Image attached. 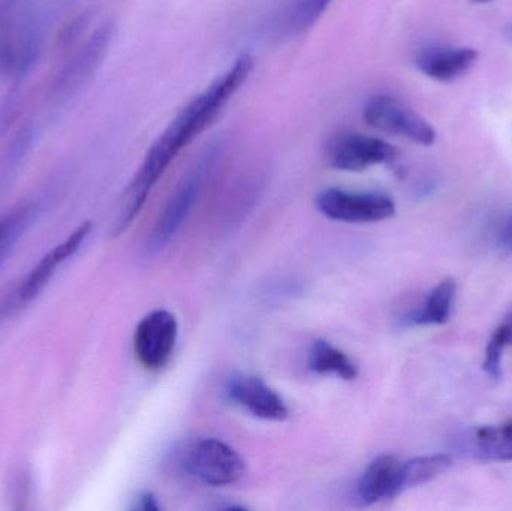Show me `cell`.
<instances>
[{
    "instance_id": "12",
    "label": "cell",
    "mask_w": 512,
    "mask_h": 511,
    "mask_svg": "<svg viewBox=\"0 0 512 511\" xmlns=\"http://www.w3.org/2000/svg\"><path fill=\"white\" fill-rule=\"evenodd\" d=\"M478 53L471 47L433 45L423 48L415 57L418 71L439 83H453L465 77L477 65Z\"/></svg>"
},
{
    "instance_id": "10",
    "label": "cell",
    "mask_w": 512,
    "mask_h": 511,
    "mask_svg": "<svg viewBox=\"0 0 512 511\" xmlns=\"http://www.w3.org/2000/svg\"><path fill=\"white\" fill-rule=\"evenodd\" d=\"M179 324L171 312L158 309L143 318L135 329L134 351L138 362L158 371L170 362L176 348Z\"/></svg>"
},
{
    "instance_id": "14",
    "label": "cell",
    "mask_w": 512,
    "mask_h": 511,
    "mask_svg": "<svg viewBox=\"0 0 512 511\" xmlns=\"http://www.w3.org/2000/svg\"><path fill=\"white\" fill-rule=\"evenodd\" d=\"M333 0H286L273 21L276 38H292L312 29Z\"/></svg>"
},
{
    "instance_id": "5",
    "label": "cell",
    "mask_w": 512,
    "mask_h": 511,
    "mask_svg": "<svg viewBox=\"0 0 512 511\" xmlns=\"http://www.w3.org/2000/svg\"><path fill=\"white\" fill-rule=\"evenodd\" d=\"M186 474L207 486H230L245 476L242 456L218 438H203L189 446L182 459Z\"/></svg>"
},
{
    "instance_id": "4",
    "label": "cell",
    "mask_w": 512,
    "mask_h": 511,
    "mask_svg": "<svg viewBox=\"0 0 512 511\" xmlns=\"http://www.w3.org/2000/svg\"><path fill=\"white\" fill-rule=\"evenodd\" d=\"M0 21V72L18 74L36 59L42 42V26L35 9L23 8L18 3H5Z\"/></svg>"
},
{
    "instance_id": "8",
    "label": "cell",
    "mask_w": 512,
    "mask_h": 511,
    "mask_svg": "<svg viewBox=\"0 0 512 511\" xmlns=\"http://www.w3.org/2000/svg\"><path fill=\"white\" fill-rule=\"evenodd\" d=\"M399 158V150L382 138L360 132L336 135L327 147V162L340 171H364L375 165L391 164Z\"/></svg>"
},
{
    "instance_id": "1",
    "label": "cell",
    "mask_w": 512,
    "mask_h": 511,
    "mask_svg": "<svg viewBox=\"0 0 512 511\" xmlns=\"http://www.w3.org/2000/svg\"><path fill=\"white\" fill-rule=\"evenodd\" d=\"M254 66V57L242 54L224 74L219 75L204 92L189 101L168 123L150 147L140 170L123 194L114 221V234L123 233L134 222L167 168L198 135L215 122L228 101L251 77Z\"/></svg>"
},
{
    "instance_id": "6",
    "label": "cell",
    "mask_w": 512,
    "mask_h": 511,
    "mask_svg": "<svg viewBox=\"0 0 512 511\" xmlns=\"http://www.w3.org/2000/svg\"><path fill=\"white\" fill-rule=\"evenodd\" d=\"M363 119L370 128L405 138L421 146H432L436 129L414 108L391 95H375L364 104Z\"/></svg>"
},
{
    "instance_id": "16",
    "label": "cell",
    "mask_w": 512,
    "mask_h": 511,
    "mask_svg": "<svg viewBox=\"0 0 512 511\" xmlns=\"http://www.w3.org/2000/svg\"><path fill=\"white\" fill-rule=\"evenodd\" d=\"M456 282L445 279L439 282L432 293L427 296L426 302L418 311L408 318V324L414 326H441L451 317L454 297H456Z\"/></svg>"
},
{
    "instance_id": "13",
    "label": "cell",
    "mask_w": 512,
    "mask_h": 511,
    "mask_svg": "<svg viewBox=\"0 0 512 511\" xmlns=\"http://www.w3.org/2000/svg\"><path fill=\"white\" fill-rule=\"evenodd\" d=\"M402 492V462L394 456L382 455L358 480L357 500L361 506H373L379 501L393 500Z\"/></svg>"
},
{
    "instance_id": "22",
    "label": "cell",
    "mask_w": 512,
    "mask_h": 511,
    "mask_svg": "<svg viewBox=\"0 0 512 511\" xmlns=\"http://www.w3.org/2000/svg\"><path fill=\"white\" fill-rule=\"evenodd\" d=\"M502 243L507 246L508 249H512V215L505 222L504 230H502Z\"/></svg>"
},
{
    "instance_id": "19",
    "label": "cell",
    "mask_w": 512,
    "mask_h": 511,
    "mask_svg": "<svg viewBox=\"0 0 512 511\" xmlns=\"http://www.w3.org/2000/svg\"><path fill=\"white\" fill-rule=\"evenodd\" d=\"M512 345V308L502 323L496 327L486 347L483 369L490 378L499 381L502 378V354Z\"/></svg>"
},
{
    "instance_id": "18",
    "label": "cell",
    "mask_w": 512,
    "mask_h": 511,
    "mask_svg": "<svg viewBox=\"0 0 512 511\" xmlns=\"http://www.w3.org/2000/svg\"><path fill=\"white\" fill-rule=\"evenodd\" d=\"M451 465H453V459L444 453L418 456V458L402 462V491L424 485V483L442 476L450 470Z\"/></svg>"
},
{
    "instance_id": "3",
    "label": "cell",
    "mask_w": 512,
    "mask_h": 511,
    "mask_svg": "<svg viewBox=\"0 0 512 511\" xmlns=\"http://www.w3.org/2000/svg\"><path fill=\"white\" fill-rule=\"evenodd\" d=\"M90 231H92V222H84L59 245L51 248L0 303V321L9 320L23 311L33 300L38 299L39 294L50 284L60 267L80 251Z\"/></svg>"
},
{
    "instance_id": "17",
    "label": "cell",
    "mask_w": 512,
    "mask_h": 511,
    "mask_svg": "<svg viewBox=\"0 0 512 511\" xmlns=\"http://www.w3.org/2000/svg\"><path fill=\"white\" fill-rule=\"evenodd\" d=\"M310 371L322 375H336L345 381L358 377V368L343 351L337 350L327 341H315L309 351Z\"/></svg>"
},
{
    "instance_id": "20",
    "label": "cell",
    "mask_w": 512,
    "mask_h": 511,
    "mask_svg": "<svg viewBox=\"0 0 512 511\" xmlns=\"http://www.w3.org/2000/svg\"><path fill=\"white\" fill-rule=\"evenodd\" d=\"M30 209L21 206L20 209L12 210L8 215L0 218V260L5 257L6 252L15 245L20 234L29 222Z\"/></svg>"
},
{
    "instance_id": "23",
    "label": "cell",
    "mask_w": 512,
    "mask_h": 511,
    "mask_svg": "<svg viewBox=\"0 0 512 511\" xmlns=\"http://www.w3.org/2000/svg\"><path fill=\"white\" fill-rule=\"evenodd\" d=\"M472 2H475V3H487V2H492V0H472Z\"/></svg>"
},
{
    "instance_id": "15",
    "label": "cell",
    "mask_w": 512,
    "mask_h": 511,
    "mask_svg": "<svg viewBox=\"0 0 512 511\" xmlns=\"http://www.w3.org/2000/svg\"><path fill=\"white\" fill-rule=\"evenodd\" d=\"M471 453L484 462H511L512 417L502 425L477 429L471 437Z\"/></svg>"
},
{
    "instance_id": "24",
    "label": "cell",
    "mask_w": 512,
    "mask_h": 511,
    "mask_svg": "<svg viewBox=\"0 0 512 511\" xmlns=\"http://www.w3.org/2000/svg\"><path fill=\"white\" fill-rule=\"evenodd\" d=\"M6 2H14V0H6Z\"/></svg>"
},
{
    "instance_id": "11",
    "label": "cell",
    "mask_w": 512,
    "mask_h": 511,
    "mask_svg": "<svg viewBox=\"0 0 512 511\" xmlns=\"http://www.w3.org/2000/svg\"><path fill=\"white\" fill-rule=\"evenodd\" d=\"M228 398L262 420L282 422L289 411L283 399L258 377L240 375L231 378L225 389Z\"/></svg>"
},
{
    "instance_id": "2",
    "label": "cell",
    "mask_w": 512,
    "mask_h": 511,
    "mask_svg": "<svg viewBox=\"0 0 512 511\" xmlns=\"http://www.w3.org/2000/svg\"><path fill=\"white\" fill-rule=\"evenodd\" d=\"M224 144L221 140L212 141L207 144L206 149L197 156L194 164L191 165L186 174H183L173 195L168 200L164 212L156 222L155 230L149 240V249L152 252H159L168 245L176 236L177 231L182 227L185 219L188 218L192 207L197 203L204 183L212 174L213 168L218 164L222 156Z\"/></svg>"
},
{
    "instance_id": "21",
    "label": "cell",
    "mask_w": 512,
    "mask_h": 511,
    "mask_svg": "<svg viewBox=\"0 0 512 511\" xmlns=\"http://www.w3.org/2000/svg\"><path fill=\"white\" fill-rule=\"evenodd\" d=\"M135 509L141 511H158L161 507H159L158 500H156L152 492H144V494H141L140 498H138Z\"/></svg>"
},
{
    "instance_id": "9",
    "label": "cell",
    "mask_w": 512,
    "mask_h": 511,
    "mask_svg": "<svg viewBox=\"0 0 512 511\" xmlns=\"http://www.w3.org/2000/svg\"><path fill=\"white\" fill-rule=\"evenodd\" d=\"M113 35V24H101L75 51L74 56L66 62L62 72L57 75L54 83L56 98H72L92 80L110 50Z\"/></svg>"
},
{
    "instance_id": "7",
    "label": "cell",
    "mask_w": 512,
    "mask_h": 511,
    "mask_svg": "<svg viewBox=\"0 0 512 511\" xmlns=\"http://www.w3.org/2000/svg\"><path fill=\"white\" fill-rule=\"evenodd\" d=\"M316 207L333 221L366 224L391 218L396 213L393 198L381 192H354L328 188L319 192Z\"/></svg>"
}]
</instances>
